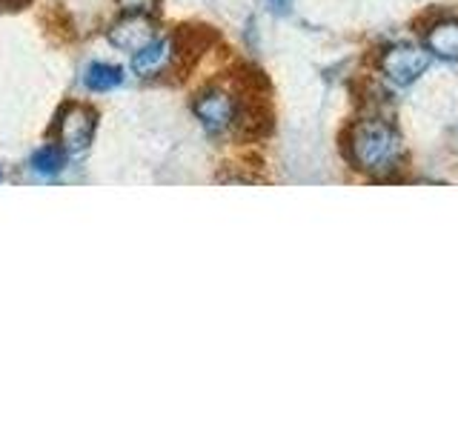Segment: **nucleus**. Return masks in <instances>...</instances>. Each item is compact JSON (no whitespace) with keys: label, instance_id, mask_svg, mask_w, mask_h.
Instances as JSON below:
<instances>
[{"label":"nucleus","instance_id":"obj_1","mask_svg":"<svg viewBox=\"0 0 458 429\" xmlns=\"http://www.w3.org/2000/svg\"><path fill=\"white\" fill-rule=\"evenodd\" d=\"M347 155L358 172L369 178H390L404 164V138L384 118H361L350 126Z\"/></svg>","mask_w":458,"mask_h":429},{"label":"nucleus","instance_id":"obj_2","mask_svg":"<svg viewBox=\"0 0 458 429\" xmlns=\"http://www.w3.org/2000/svg\"><path fill=\"white\" fill-rule=\"evenodd\" d=\"M192 112L200 121V126H204L209 135L218 138L241 123L243 106L233 92L224 89V86H207V89H200L192 97Z\"/></svg>","mask_w":458,"mask_h":429},{"label":"nucleus","instance_id":"obj_3","mask_svg":"<svg viewBox=\"0 0 458 429\" xmlns=\"http://www.w3.org/2000/svg\"><path fill=\"white\" fill-rule=\"evenodd\" d=\"M429 66V55L424 46H415V43H390L378 52V72L381 78H386L395 86H412L419 80Z\"/></svg>","mask_w":458,"mask_h":429},{"label":"nucleus","instance_id":"obj_4","mask_svg":"<svg viewBox=\"0 0 458 429\" xmlns=\"http://www.w3.org/2000/svg\"><path fill=\"white\" fill-rule=\"evenodd\" d=\"M98 129V112L86 104H66L55 118V138L66 152L89 149Z\"/></svg>","mask_w":458,"mask_h":429},{"label":"nucleus","instance_id":"obj_5","mask_svg":"<svg viewBox=\"0 0 458 429\" xmlns=\"http://www.w3.org/2000/svg\"><path fill=\"white\" fill-rule=\"evenodd\" d=\"M178 61V40L175 38H155L132 57V69L138 78H157L166 75V69Z\"/></svg>","mask_w":458,"mask_h":429},{"label":"nucleus","instance_id":"obj_6","mask_svg":"<svg viewBox=\"0 0 458 429\" xmlns=\"http://www.w3.org/2000/svg\"><path fill=\"white\" fill-rule=\"evenodd\" d=\"M106 40L114 49L140 52L149 40H155V26L149 21V14H126V18L106 29Z\"/></svg>","mask_w":458,"mask_h":429},{"label":"nucleus","instance_id":"obj_7","mask_svg":"<svg viewBox=\"0 0 458 429\" xmlns=\"http://www.w3.org/2000/svg\"><path fill=\"white\" fill-rule=\"evenodd\" d=\"M424 49L444 63H458V21L441 18L424 29Z\"/></svg>","mask_w":458,"mask_h":429},{"label":"nucleus","instance_id":"obj_8","mask_svg":"<svg viewBox=\"0 0 458 429\" xmlns=\"http://www.w3.org/2000/svg\"><path fill=\"white\" fill-rule=\"evenodd\" d=\"M83 83H86V89H92V92H109L114 86L123 83V69L112 63H92L83 72Z\"/></svg>","mask_w":458,"mask_h":429},{"label":"nucleus","instance_id":"obj_9","mask_svg":"<svg viewBox=\"0 0 458 429\" xmlns=\"http://www.w3.org/2000/svg\"><path fill=\"white\" fill-rule=\"evenodd\" d=\"M66 166V149L64 147H43L32 155V169L38 175H61Z\"/></svg>","mask_w":458,"mask_h":429},{"label":"nucleus","instance_id":"obj_10","mask_svg":"<svg viewBox=\"0 0 458 429\" xmlns=\"http://www.w3.org/2000/svg\"><path fill=\"white\" fill-rule=\"evenodd\" d=\"M118 6H121V12H126V14H152L161 9V0H118Z\"/></svg>","mask_w":458,"mask_h":429},{"label":"nucleus","instance_id":"obj_11","mask_svg":"<svg viewBox=\"0 0 458 429\" xmlns=\"http://www.w3.org/2000/svg\"><path fill=\"white\" fill-rule=\"evenodd\" d=\"M269 4V9L276 12V14H286L290 12V6H293V0H267Z\"/></svg>","mask_w":458,"mask_h":429}]
</instances>
